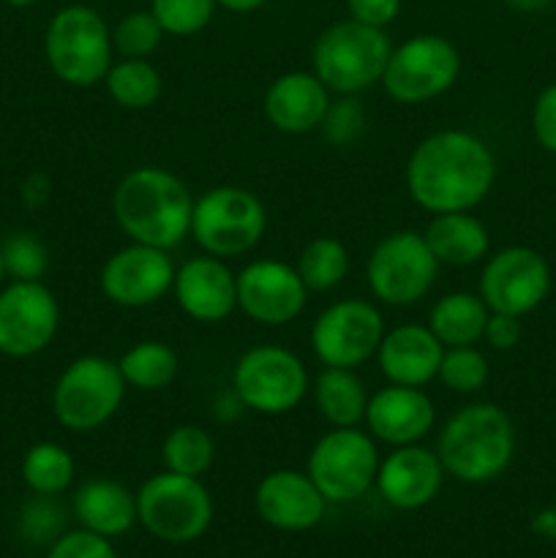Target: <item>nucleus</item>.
<instances>
[{
    "label": "nucleus",
    "instance_id": "f257e3e1",
    "mask_svg": "<svg viewBox=\"0 0 556 558\" xmlns=\"http://www.w3.org/2000/svg\"><path fill=\"white\" fill-rule=\"evenodd\" d=\"M496 183V156L478 134L434 131L407 161V191L428 213L474 210Z\"/></svg>",
    "mask_w": 556,
    "mask_h": 558
},
{
    "label": "nucleus",
    "instance_id": "f03ea898",
    "mask_svg": "<svg viewBox=\"0 0 556 558\" xmlns=\"http://www.w3.org/2000/svg\"><path fill=\"white\" fill-rule=\"evenodd\" d=\"M112 213L131 243L172 251L191 234L194 196L169 169L136 167L114 185Z\"/></svg>",
    "mask_w": 556,
    "mask_h": 558
},
{
    "label": "nucleus",
    "instance_id": "7ed1b4c3",
    "mask_svg": "<svg viewBox=\"0 0 556 558\" xmlns=\"http://www.w3.org/2000/svg\"><path fill=\"white\" fill-rule=\"evenodd\" d=\"M436 456L445 474L458 483H491L516 456V428L510 414L496 403H467L442 425Z\"/></svg>",
    "mask_w": 556,
    "mask_h": 558
},
{
    "label": "nucleus",
    "instance_id": "20e7f679",
    "mask_svg": "<svg viewBox=\"0 0 556 558\" xmlns=\"http://www.w3.org/2000/svg\"><path fill=\"white\" fill-rule=\"evenodd\" d=\"M392 44L382 27L363 25L352 16L333 22L316 36L311 71L336 96H358L379 85L390 60Z\"/></svg>",
    "mask_w": 556,
    "mask_h": 558
},
{
    "label": "nucleus",
    "instance_id": "39448f33",
    "mask_svg": "<svg viewBox=\"0 0 556 558\" xmlns=\"http://www.w3.org/2000/svg\"><path fill=\"white\" fill-rule=\"evenodd\" d=\"M112 27L90 5H65L49 20L44 54L60 82L71 87H96L112 60Z\"/></svg>",
    "mask_w": 556,
    "mask_h": 558
},
{
    "label": "nucleus",
    "instance_id": "423d86ee",
    "mask_svg": "<svg viewBox=\"0 0 556 558\" xmlns=\"http://www.w3.org/2000/svg\"><path fill=\"white\" fill-rule=\"evenodd\" d=\"M267 210L259 196L240 185H216L194 199L191 234L205 254L218 259L245 256L262 243Z\"/></svg>",
    "mask_w": 556,
    "mask_h": 558
},
{
    "label": "nucleus",
    "instance_id": "0eeeda50",
    "mask_svg": "<svg viewBox=\"0 0 556 558\" xmlns=\"http://www.w3.org/2000/svg\"><path fill=\"white\" fill-rule=\"evenodd\" d=\"M118 363L101 354H82L65 365L52 390V414L71 434H90L118 414L125 398Z\"/></svg>",
    "mask_w": 556,
    "mask_h": 558
},
{
    "label": "nucleus",
    "instance_id": "6e6552de",
    "mask_svg": "<svg viewBox=\"0 0 556 558\" xmlns=\"http://www.w3.org/2000/svg\"><path fill=\"white\" fill-rule=\"evenodd\" d=\"M234 398L265 417L294 412L309 396L311 379L303 360L278 343H259L240 354L232 368Z\"/></svg>",
    "mask_w": 556,
    "mask_h": 558
},
{
    "label": "nucleus",
    "instance_id": "1a4fd4ad",
    "mask_svg": "<svg viewBox=\"0 0 556 558\" xmlns=\"http://www.w3.org/2000/svg\"><path fill=\"white\" fill-rule=\"evenodd\" d=\"M136 521L156 539L183 545L207 532L213 521V499L200 477L164 469L136 494Z\"/></svg>",
    "mask_w": 556,
    "mask_h": 558
},
{
    "label": "nucleus",
    "instance_id": "9d476101",
    "mask_svg": "<svg viewBox=\"0 0 556 558\" xmlns=\"http://www.w3.org/2000/svg\"><path fill=\"white\" fill-rule=\"evenodd\" d=\"M439 276V262L431 254L423 232L401 229L374 245L365 265V281L382 305L407 308L420 303Z\"/></svg>",
    "mask_w": 556,
    "mask_h": 558
},
{
    "label": "nucleus",
    "instance_id": "9b49d317",
    "mask_svg": "<svg viewBox=\"0 0 556 558\" xmlns=\"http://www.w3.org/2000/svg\"><path fill=\"white\" fill-rule=\"evenodd\" d=\"M461 74V54L450 38L420 33L392 47L379 85L398 104H425L445 96Z\"/></svg>",
    "mask_w": 556,
    "mask_h": 558
},
{
    "label": "nucleus",
    "instance_id": "f8f14e48",
    "mask_svg": "<svg viewBox=\"0 0 556 558\" xmlns=\"http://www.w3.org/2000/svg\"><path fill=\"white\" fill-rule=\"evenodd\" d=\"M379 450L368 430L333 428L311 447L309 474L325 501L347 505L368 494L379 472Z\"/></svg>",
    "mask_w": 556,
    "mask_h": 558
},
{
    "label": "nucleus",
    "instance_id": "ddd939ff",
    "mask_svg": "<svg viewBox=\"0 0 556 558\" xmlns=\"http://www.w3.org/2000/svg\"><path fill=\"white\" fill-rule=\"evenodd\" d=\"M385 332V319L374 303L347 298L327 305L316 316L309 341L322 365L358 371L365 360L376 357V349H379Z\"/></svg>",
    "mask_w": 556,
    "mask_h": 558
},
{
    "label": "nucleus",
    "instance_id": "4468645a",
    "mask_svg": "<svg viewBox=\"0 0 556 558\" xmlns=\"http://www.w3.org/2000/svg\"><path fill=\"white\" fill-rule=\"evenodd\" d=\"M551 292V267L529 245H507L485 259L480 272V298L491 314L527 316L540 308Z\"/></svg>",
    "mask_w": 556,
    "mask_h": 558
},
{
    "label": "nucleus",
    "instance_id": "2eb2a0df",
    "mask_svg": "<svg viewBox=\"0 0 556 558\" xmlns=\"http://www.w3.org/2000/svg\"><path fill=\"white\" fill-rule=\"evenodd\" d=\"M60 305L41 281H11L0 292V354L33 357L55 341Z\"/></svg>",
    "mask_w": 556,
    "mask_h": 558
},
{
    "label": "nucleus",
    "instance_id": "dca6fc26",
    "mask_svg": "<svg viewBox=\"0 0 556 558\" xmlns=\"http://www.w3.org/2000/svg\"><path fill=\"white\" fill-rule=\"evenodd\" d=\"M174 272L178 267L169 251L129 243L104 262L98 283L104 298L118 308H147L172 292Z\"/></svg>",
    "mask_w": 556,
    "mask_h": 558
},
{
    "label": "nucleus",
    "instance_id": "f3484780",
    "mask_svg": "<svg viewBox=\"0 0 556 558\" xmlns=\"http://www.w3.org/2000/svg\"><path fill=\"white\" fill-rule=\"evenodd\" d=\"M309 303L298 267L278 259L249 262L238 272V308L265 327L292 325Z\"/></svg>",
    "mask_w": 556,
    "mask_h": 558
},
{
    "label": "nucleus",
    "instance_id": "a211bd4d",
    "mask_svg": "<svg viewBox=\"0 0 556 558\" xmlns=\"http://www.w3.org/2000/svg\"><path fill=\"white\" fill-rule=\"evenodd\" d=\"M178 308L202 325H218L238 308V276L227 259L218 256H191L178 267L172 283Z\"/></svg>",
    "mask_w": 556,
    "mask_h": 558
},
{
    "label": "nucleus",
    "instance_id": "6ab92c4d",
    "mask_svg": "<svg viewBox=\"0 0 556 558\" xmlns=\"http://www.w3.org/2000/svg\"><path fill=\"white\" fill-rule=\"evenodd\" d=\"M365 428L390 447L420 445L434 430L436 409L423 387L390 385L376 390L365 407Z\"/></svg>",
    "mask_w": 556,
    "mask_h": 558
},
{
    "label": "nucleus",
    "instance_id": "aec40b11",
    "mask_svg": "<svg viewBox=\"0 0 556 558\" xmlns=\"http://www.w3.org/2000/svg\"><path fill=\"white\" fill-rule=\"evenodd\" d=\"M445 480L436 450L423 445L392 447L390 456L379 461L376 472V490L382 499L396 510H420L436 499Z\"/></svg>",
    "mask_w": 556,
    "mask_h": 558
},
{
    "label": "nucleus",
    "instance_id": "412c9836",
    "mask_svg": "<svg viewBox=\"0 0 556 558\" xmlns=\"http://www.w3.org/2000/svg\"><path fill=\"white\" fill-rule=\"evenodd\" d=\"M325 496L305 472L276 469L256 485L254 507L262 521L281 532H305L314 529L325 515Z\"/></svg>",
    "mask_w": 556,
    "mask_h": 558
},
{
    "label": "nucleus",
    "instance_id": "4be33fe9",
    "mask_svg": "<svg viewBox=\"0 0 556 558\" xmlns=\"http://www.w3.org/2000/svg\"><path fill=\"white\" fill-rule=\"evenodd\" d=\"M330 90L314 71H287L265 90V118L281 134L316 131L330 109Z\"/></svg>",
    "mask_w": 556,
    "mask_h": 558
},
{
    "label": "nucleus",
    "instance_id": "5701e85b",
    "mask_svg": "<svg viewBox=\"0 0 556 558\" xmlns=\"http://www.w3.org/2000/svg\"><path fill=\"white\" fill-rule=\"evenodd\" d=\"M442 347L428 325H398L385 332L376 349V365L390 385L425 387L439 374Z\"/></svg>",
    "mask_w": 556,
    "mask_h": 558
},
{
    "label": "nucleus",
    "instance_id": "b1692460",
    "mask_svg": "<svg viewBox=\"0 0 556 558\" xmlns=\"http://www.w3.org/2000/svg\"><path fill=\"white\" fill-rule=\"evenodd\" d=\"M74 515L87 532L118 537L134 526L136 496L118 480L93 477L74 494Z\"/></svg>",
    "mask_w": 556,
    "mask_h": 558
},
{
    "label": "nucleus",
    "instance_id": "393cba45",
    "mask_svg": "<svg viewBox=\"0 0 556 558\" xmlns=\"http://www.w3.org/2000/svg\"><path fill=\"white\" fill-rule=\"evenodd\" d=\"M431 254L447 267H472L491 251V234L485 223L469 210L436 213L423 232Z\"/></svg>",
    "mask_w": 556,
    "mask_h": 558
},
{
    "label": "nucleus",
    "instance_id": "a878e982",
    "mask_svg": "<svg viewBox=\"0 0 556 558\" xmlns=\"http://www.w3.org/2000/svg\"><path fill=\"white\" fill-rule=\"evenodd\" d=\"M316 412L330 423V428H358L365 420L368 390L354 368H322L311 381Z\"/></svg>",
    "mask_w": 556,
    "mask_h": 558
},
{
    "label": "nucleus",
    "instance_id": "bb28decb",
    "mask_svg": "<svg viewBox=\"0 0 556 558\" xmlns=\"http://www.w3.org/2000/svg\"><path fill=\"white\" fill-rule=\"evenodd\" d=\"M488 305L474 292L442 294L428 311V330L442 341V347H474L483 341L488 325Z\"/></svg>",
    "mask_w": 556,
    "mask_h": 558
},
{
    "label": "nucleus",
    "instance_id": "cd10ccee",
    "mask_svg": "<svg viewBox=\"0 0 556 558\" xmlns=\"http://www.w3.org/2000/svg\"><path fill=\"white\" fill-rule=\"evenodd\" d=\"M104 87L120 109L142 112L161 98L164 80L147 58H123L109 65Z\"/></svg>",
    "mask_w": 556,
    "mask_h": 558
},
{
    "label": "nucleus",
    "instance_id": "c85d7f7f",
    "mask_svg": "<svg viewBox=\"0 0 556 558\" xmlns=\"http://www.w3.org/2000/svg\"><path fill=\"white\" fill-rule=\"evenodd\" d=\"M118 368L123 374L125 385L142 392H158L169 387L178 376V354L164 341H140L125 349L118 360Z\"/></svg>",
    "mask_w": 556,
    "mask_h": 558
},
{
    "label": "nucleus",
    "instance_id": "c756f323",
    "mask_svg": "<svg viewBox=\"0 0 556 558\" xmlns=\"http://www.w3.org/2000/svg\"><path fill=\"white\" fill-rule=\"evenodd\" d=\"M76 463L63 445L38 441L22 458V480L38 496H58L74 483Z\"/></svg>",
    "mask_w": 556,
    "mask_h": 558
},
{
    "label": "nucleus",
    "instance_id": "7c9ffc66",
    "mask_svg": "<svg viewBox=\"0 0 556 558\" xmlns=\"http://www.w3.org/2000/svg\"><path fill=\"white\" fill-rule=\"evenodd\" d=\"M161 461L167 472L202 477L216 461V441L202 425H178L164 439Z\"/></svg>",
    "mask_w": 556,
    "mask_h": 558
},
{
    "label": "nucleus",
    "instance_id": "2f4dec72",
    "mask_svg": "<svg viewBox=\"0 0 556 558\" xmlns=\"http://www.w3.org/2000/svg\"><path fill=\"white\" fill-rule=\"evenodd\" d=\"M294 267L309 292H330L347 278L349 251L336 238H314L300 251Z\"/></svg>",
    "mask_w": 556,
    "mask_h": 558
},
{
    "label": "nucleus",
    "instance_id": "473e14b6",
    "mask_svg": "<svg viewBox=\"0 0 556 558\" xmlns=\"http://www.w3.org/2000/svg\"><path fill=\"white\" fill-rule=\"evenodd\" d=\"M488 376V357H485L478 347H447L445 354H442L436 379H439L447 390L461 392V396H472V392L483 390Z\"/></svg>",
    "mask_w": 556,
    "mask_h": 558
},
{
    "label": "nucleus",
    "instance_id": "72a5a7b5",
    "mask_svg": "<svg viewBox=\"0 0 556 558\" xmlns=\"http://www.w3.org/2000/svg\"><path fill=\"white\" fill-rule=\"evenodd\" d=\"M216 0H150V11L167 36L189 38L205 31L216 14Z\"/></svg>",
    "mask_w": 556,
    "mask_h": 558
},
{
    "label": "nucleus",
    "instance_id": "f704fd0d",
    "mask_svg": "<svg viewBox=\"0 0 556 558\" xmlns=\"http://www.w3.org/2000/svg\"><path fill=\"white\" fill-rule=\"evenodd\" d=\"M164 27L153 11H131L112 27V47L123 58H150L164 41Z\"/></svg>",
    "mask_w": 556,
    "mask_h": 558
},
{
    "label": "nucleus",
    "instance_id": "c9c22d12",
    "mask_svg": "<svg viewBox=\"0 0 556 558\" xmlns=\"http://www.w3.org/2000/svg\"><path fill=\"white\" fill-rule=\"evenodd\" d=\"M0 251H3L5 276H11L14 281H41L49 267L47 245L27 232L11 234L0 245Z\"/></svg>",
    "mask_w": 556,
    "mask_h": 558
},
{
    "label": "nucleus",
    "instance_id": "e433bc0d",
    "mask_svg": "<svg viewBox=\"0 0 556 558\" xmlns=\"http://www.w3.org/2000/svg\"><path fill=\"white\" fill-rule=\"evenodd\" d=\"M325 131V140L336 147H349L363 136L365 131V112L354 96H341L338 101H330L325 120L319 125Z\"/></svg>",
    "mask_w": 556,
    "mask_h": 558
},
{
    "label": "nucleus",
    "instance_id": "4c0bfd02",
    "mask_svg": "<svg viewBox=\"0 0 556 558\" xmlns=\"http://www.w3.org/2000/svg\"><path fill=\"white\" fill-rule=\"evenodd\" d=\"M47 558H118L112 545L101 534H93L87 529L80 532H69L63 537L55 539L52 550Z\"/></svg>",
    "mask_w": 556,
    "mask_h": 558
},
{
    "label": "nucleus",
    "instance_id": "58836bf2",
    "mask_svg": "<svg viewBox=\"0 0 556 558\" xmlns=\"http://www.w3.org/2000/svg\"><path fill=\"white\" fill-rule=\"evenodd\" d=\"M532 131L537 145L556 156V82L554 85L543 87L540 96L534 98Z\"/></svg>",
    "mask_w": 556,
    "mask_h": 558
},
{
    "label": "nucleus",
    "instance_id": "ea45409f",
    "mask_svg": "<svg viewBox=\"0 0 556 558\" xmlns=\"http://www.w3.org/2000/svg\"><path fill=\"white\" fill-rule=\"evenodd\" d=\"M347 9L354 22L385 31L401 14V0H347Z\"/></svg>",
    "mask_w": 556,
    "mask_h": 558
},
{
    "label": "nucleus",
    "instance_id": "a19ab883",
    "mask_svg": "<svg viewBox=\"0 0 556 558\" xmlns=\"http://www.w3.org/2000/svg\"><path fill=\"white\" fill-rule=\"evenodd\" d=\"M521 336H523V327L518 316L491 314L488 325H485V332H483V341L488 343L491 349H496V352H507V349L518 347Z\"/></svg>",
    "mask_w": 556,
    "mask_h": 558
},
{
    "label": "nucleus",
    "instance_id": "79ce46f5",
    "mask_svg": "<svg viewBox=\"0 0 556 558\" xmlns=\"http://www.w3.org/2000/svg\"><path fill=\"white\" fill-rule=\"evenodd\" d=\"M221 9L227 11H234V14H249V11H256L262 9V5L267 3V0H216Z\"/></svg>",
    "mask_w": 556,
    "mask_h": 558
},
{
    "label": "nucleus",
    "instance_id": "37998d69",
    "mask_svg": "<svg viewBox=\"0 0 556 558\" xmlns=\"http://www.w3.org/2000/svg\"><path fill=\"white\" fill-rule=\"evenodd\" d=\"M512 11H523V14H534V11L548 9L554 0H505Z\"/></svg>",
    "mask_w": 556,
    "mask_h": 558
},
{
    "label": "nucleus",
    "instance_id": "c03bdc74",
    "mask_svg": "<svg viewBox=\"0 0 556 558\" xmlns=\"http://www.w3.org/2000/svg\"><path fill=\"white\" fill-rule=\"evenodd\" d=\"M9 5H14V9H27V5L38 3V0H5Z\"/></svg>",
    "mask_w": 556,
    "mask_h": 558
},
{
    "label": "nucleus",
    "instance_id": "a18cd8bd",
    "mask_svg": "<svg viewBox=\"0 0 556 558\" xmlns=\"http://www.w3.org/2000/svg\"><path fill=\"white\" fill-rule=\"evenodd\" d=\"M5 278V262H3V251H0V283H3Z\"/></svg>",
    "mask_w": 556,
    "mask_h": 558
}]
</instances>
